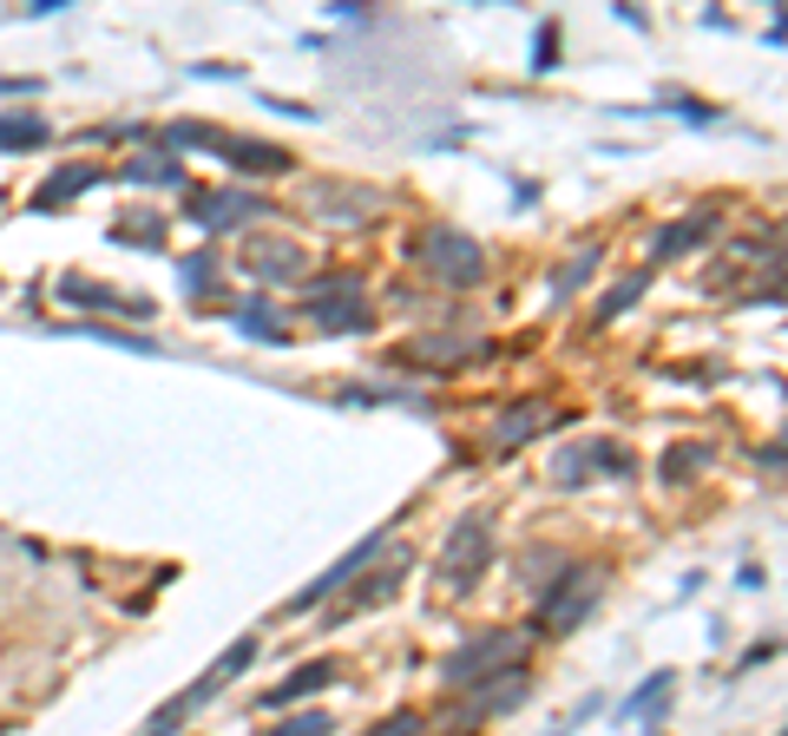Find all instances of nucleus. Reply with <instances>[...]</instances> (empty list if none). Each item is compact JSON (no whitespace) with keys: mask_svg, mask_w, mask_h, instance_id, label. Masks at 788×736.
Here are the masks:
<instances>
[{"mask_svg":"<svg viewBox=\"0 0 788 736\" xmlns=\"http://www.w3.org/2000/svg\"><path fill=\"white\" fill-rule=\"evenodd\" d=\"M519 652H526L519 631H473L453 658L440 664V684H447V690H460V684H487V677H500V664H512Z\"/></svg>","mask_w":788,"mask_h":736,"instance_id":"3","label":"nucleus"},{"mask_svg":"<svg viewBox=\"0 0 788 736\" xmlns=\"http://www.w3.org/2000/svg\"><path fill=\"white\" fill-rule=\"evenodd\" d=\"M60 296H67V302H92V309H132V316H151V302H139V296H119V290H106V284H86V277H67V284H60Z\"/></svg>","mask_w":788,"mask_h":736,"instance_id":"12","label":"nucleus"},{"mask_svg":"<svg viewBox=\"0 0 788 736\" xmlns=\"http://www.w3.org/2000/svg\"><path fill=\"white\" fill-rule=\"evenodd\" d=\"M645 290H650V270H638V277H625L618 290H611L605 302H598V322H618V316H625V309H631V302H638Z\"/></svg>","mask_w":788,"mask_h":736,"instance_id":"18","label":"nucleus"},{"mask_svg":"<svg viewBox=\"0 0 788 736\" xmlns=\"http://www.w3.org/2000/svg\"><path fill=\"white\" fill-rule=\"evenodd\" d=\"M480 690H487V697H473V704H467V717H493V710H512V704L526 697V677H519V670H506V677H487Z\"/></svg>","mask_w":788,"mask_h":736,"instance_id":"14","label":"nucleus"},{"mask_svg":"<svg viewBox=\"0 0 788 736\" xmlns=\"http://www.w3.org/2000/svg\"><path fill=\"white\" fill-rule=\"evenodd\" d=\"M368 736H421V717H388V724H375Z\"/></svg>","mask_w":788,"mask_h":736,"instance_id":"26","label":"nucleus"},{"mask_svg":"<svg viewBox=\"0 0 788 736\" xmlns=\"http://www.w3.org/2000/svg\"><path fill=\"white\" fill-rule=\"evenodd\" d=\"M126 178H144V185H184V165H171V158H132Z\"/></svg>","mask_w":788,"mask_h":736,"instance_id":"20","label":"nucleus"},{"mask_svg":"<svg viewBox=\"0 0 788 736\" xmlns=\"http://www.w3.org/2000/svg\"><path fill=\"white\" fill-rule=\"evenodd\" d=\"M223 158H230L243 178H283V171H296V151L263 146V139H230V146H223Z\"/></svg>","mask_w":788,"mask_h":736,"instance_id":"8","label":"nucleus"},{"mask_svg":"<svg viewBox=\"0 0 788 736\" xmlns=\"http://www.w3.org/2000/svg\"><path fill=\"white\" fill-rule=\"evenodd\" d=\"M237 322H243V329H250L257 342H283V329H270V316H263V309H243Z\"/></svg>","mask_w":788,"mask_h":736,"instance_id":"24","label":"nucleus"},{"mask_svg":"<svg viewBox=\"0 0 788 736\" xmlns=\"http://www.w3.org/2000/svg\"><path fill=\"white\" fill-rule=\"evenodd\" d=\"M591 270H598V250H585V257H572V263H566V277H559V284H552V296H572L578 284H585V277H591Z\"/></svg>","mask_w":788,"mask_h":736,"instance_id":"22","label":"nucleus"},{"mask_svg":"<svg viewBox=\"0 0 788 736\" xmlns=\"http://www.w3.org/2000/svg\"><path fill=\"white\" fill-rule=\"evenodd\" d=\"M86 185H99V171H92V165H72V171H60L53 185H40V191H33V211H53L60 198H72V191H86Z\"/></svg>","mask_w":788,"mask_h":736,"instance_id":"16","label":"nucleus"},{"mask_svg":"<svg viewBox=\"0 0 788 736\" xmlns=\"http://www.w3.org/2000/svg\"><path fill=\"white\" fill-rule=\"evenodd\" d=\"M697 467H710V447H670L664 480H684V474H697Z\"/></svg>","mask_w":788,"mask_h":736,"instance_id":"21","label":"nucleus"},{"mask_svg":"<svg viewBox=\"0 0 788 736\" xmlns=\"http://www.w3.org/2000/svg\"><path fill=\"white\" fill-rule=\"evenodd\" d=\"M322 684H336V658H309V664H296L283 684H277V690L263 697V704H302V697H316Z\"/></svg>","mask_w":788,"mask_h":736,"instance_id":"9","label":"nucleus"},{"mask_svg":"<svg viewBox=\"0 0 788 736\" xmlns=\"http://www.w3.org/2000/svg\"><path fill=\"white\" fill-rule=\"evenodd\" d=\"M243 263H250V277H270V284L302 277V250H296V243H250Z\"/></svg>","mask_w":788,"mask_h":736,"instance_id":"11","label":"nucleus"},{"mask_svg":"<svg viewBox=\"0 0 788 736\" xmlns=\"http://www.w3.org/2000/svg\"><path fill=\"white\" fill-rule=\"evenodd\" d=\"M401 579H408V553H395V566H381V573H368L361 579L356 598H342V611L336 618H349V611H368V605H381V598H395L401 591Z\"/></svg>","mask_w":788,"mask_h":736,"instance_id":"10","label":"nucleus"},{"mask_svg":"<svg viewBox=\"0 0 788 736\" xmlns=\"http://www.w3.org/2000/svg\"><path fill=\"white\" fill-rule=\"evenodd\" d=\"M598 591H605V573L598 566H572L559 586H546V605H539V625L552 631V638H566L578 618L598 605Z\"/></svg>","mask_w":788,"mask_h":736,"instance_id":"4","label":"nucleus"},{"mask_svg":"<svg viewBox=\"0 0 788 736\" xmlns=\"http://www.w3.org/2000/svg\"><path fill=\"white\" fill-rule=\"evenodd\" d=\"M546 428H552V408L546 401H519V408H506L500 421H493L487 441H493V454H512V447H526L532 435H546Z\"/></svg>","mask_w":788,"mask_h":736,"instance_id":"7","label":"nucleus"},{"mask_svg":"<svg viewBox=\"0 0 788 736\" xmlns=\"http://www.w3.org/2000/svg\"><path fill=\"white\" fill-rule=\"evenodd\" d=\"M250 218H277V205L270 198H250V191H211V198H198V223H211V230H230V223H250Z\"/></svg>","mask_w":788,"mask_h":736,"instance_id":"6","label":"nucleus"},{"mask_svg":"<svg viewBox=\"0 0 788 736\" xmlns=\"http://www.w3.org/2000/svg\"><path fill=\"white\" fill-rule=\"evenodd\" d=\"M381 546H388V526H381V533H368V539H361V546H356V553H349V559H336V566H329V573H322L316 586L302 591V598H289V611H309V605H322V598H336V591L349 586V579H356L361 566H368V559L381 553Z\"/></svg>","mask_w":788,"mask_h":736,"instance_id":"5","label":"nucleus"},{"mask_svg":"<svg viewBox=\"0 0 788 736\" xmlns=\"http://www.w3.org/2000/svg\"><path fill=\"white\" fill-rule=\"evenodd\" d=\"M710 230H717V218H710V211H690V218H684V223H670V230L657 237V263H670V257H684V250H690V243H704Z\"/></svg>","mask_w":788,"mask_h":736,"instance_id":"13","label":"nucleus"},{"mask_svg":"<svg viewBox=\"0 0 788 736\" xmlns=\"http://www.w3.org/2000/svg\"><path fill=\"white\" fill-rule=\"evenodd\" d=\"M309 316H316V322H322V329H349V336H361V329H368V322H375V316H368V309H361V302H349V309H342V302H316V309H309Z\"/></svg>","mask_w":788,"mask_h":736,"instance_id":"17","label":"nucleus"},{"mask_svg":"<svg viewBox=\"0 0 788 736\" xmlns=\"http://www.w3.org/2000/svg\"><path fill=\"white\" fill-rule=\"evenodd\" d=\"M493 559V519L487 514H467L453 533H447V553H440V586L447 591H473V579L487 573Z\"/></svg>","mask_w":788,"mask_h":736,"instance_id":"2","label":"nucleus"},{"mask_svg":"<svg viewBox=\"0 0 788 736\" xmlns=\"http://www.w3.org/2000/svg\"><path fill=\"white\" fill-rule=\"evenodd\" d=\"M277 736H329V717H322V710H309V717H296V724H283Z\"/></svg>","mask_w":788,"mask_h":736,"instance_id":"25","label":"nucleus"},{"mask_svg":"<svg viewBox=\"0 0 788 736\" xmlns=\"http://www.w3.org/2000/svg\"><path fill=\"white\" fill-rule=\"evenodd\" d=\"M47 146V119L40 112H0V151Z\"/></svg>","mask_w":788,"mask_h":736,"instance_id":"15","label":"nucleus"},{"mask_svg":"<svg viewBox=\"0 0 788 736\" xmlns=\"http://www.w3.org/2000/svg\"><path fill=\"white\" fill-rule=\"evenodd\" d=\"M670 684H677V677H670V670H657L645 690H638V697L625 704V717H650V710H664V704H670Z\"/></svg>","mask_w":788,"mask_h":736,"instance_id":"19","label":"nucleus"},{"mask_svg":"<svg viewBox=\"0 0 788 736\" xmlns=\"http://www.w3.org/2000/svg\"><path fill=\"white\" fill-rule=\"evenodd\" d=\"M421 270H428L433 284L473 290V284L487 277V250H480L467 230H453V223H433L428 237H421Z\"/></svg>","mask_w":788,"mask_h":736,"instance_id":"1","label":"nucleus"},{"mask_svg":"<svg viewBox=\"0 0 788 736\" xmlns=\"http://www.w3.org/2000/svg\"><path fill=\"white\" fill-rule=\"evenodd\" d=\"M211 270H217L211 257H191V263H184V290L205 296V290H211Z\"/></svg>","mask_w":788,"mask_h":736,"instance_id":"23","label":"nucleus"}]
</instances>
